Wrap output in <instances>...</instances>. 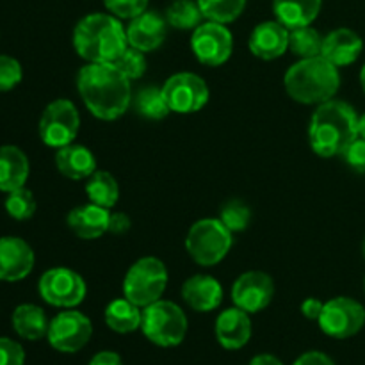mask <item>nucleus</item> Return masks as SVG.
Here are the masks:
<instances>
[{
    "mask_svg": "<svg viewBox=\"0 0 365 365\" xmlns=\"http://www.w3.org/2000/svg\"><path fill=\"white\" fill-rule=\"evenodd\" d=\"M77 91L86 109L102 121H114L132 106L130 78L114 63H88L77 73Z\"/></svg>",
    "mask_w": 365,
    "mask_h": 365,
    "instance_id": "f257e3e1",
    "label": "nucleus"
},
{
    "mask_svg": "<svg viewBox=\"0 0 365 365\" xmlns=\"http://www.w3.org/2000/svg\"><path fill=\"white\" fill-rule=\"evenodd\" d=\"M359 114L344 100L331 98L317 106L309 123V143L323 159L341 157L359 138Z\"/></svg>",
    "mask_w": 365,
    "mask_h": 365,
    "instance_id": "f03ea898",
    "label": "nucleus"
},
{
    "mask_svg": "<svg viewBox=\"0 0 365 365\" xmlns=\"http://www.w3.org/2000/svg\"><path fill=\"white\" fill-rule=\"evenodd\" d=\"M73 48L86 63H116L128 48L127 27L110 13H91L73 29Z\"/></svg>",
    "mask_w": 365,
    "mask_h": 365,
    "instance_id": "7ed1b4c3",
    "label": "nucleus"
},
{
    "mask_svg": "<svg viewBox=\"0 0 365 365\" xmlns=\"http://www.w3.org/2000/svg\"><path fill=\"white\" fill-rule=\"evenodd\" d=\"M284 88L294 102L303 106H321L335 98L341 89V73L335 64L323 56L299 59L284 77Z\"/></svg>",
    "mask_w": 365,
    "mask_h": 365,
    "instance_id": "20e7f679",
    "label": "nucleus"
},
{
    "mask_svg": "<svg viewBox=\"0 0 365 365\" xmlns=\"http://www.w3.org/2000/svg\"><path fill=\"white\" fill-rule=\"evenodd\" d=\"M234 237L220 217H203L191 225L185 235V250L198 266L212 267L230 253Z\"/></svg>",
    "mask_w": 365,
    "mask_h": 365,
    "instance_id": "39448f33",
    "label": "nucleus"
},
{
    "mask_svg": "<svg viewBox=\"0 0 365 365\" xmlns=\"http://www.w3.org/2000/svg\"><path fill=\"white\" fill-rule=\"evenodd\" d=\"M141 331L159 348H177L187 335V316L177 303L159 299L143 309Z\"/></svg>",
    "mask_w": 365,
    "mask_h": 365,
    "instance_id": "423d86ee",
    "label": "nucleus"
},
{
    "mask_svg": "<svg viewBox=\"0 0 365 365\" xmlns=\"http://www.w3.org/2000/svg\"><path fill=\"white\" fill-rule=\"evenodd\" d=\"M168 267L155 257H143L128 267L123 278V296L134 305L145 307L163 299L168 287Z\"/></svg>",
    "mask_w": 365,
    "mask_h": 365,
    "instance_id": "0eeeda50",
    "label": "nucleus"
},
{
    "mask_svg": "<svg viewBox=\"0 0 365 365\" xmlns=\"http://www.w3.org/2000/svg\"><path fill=\"white\" fill-rule=\"evenodd\" d=\"M81 130V114L75 103L68 98L50 102L39 118V139L50 148H63L77 139Z\"/></svg>",
    "mask_w": 365,
    "mask_h": 365,
    "instance_id": "6e6552de",
    "label": "nucleus"
},
{
    "mask_svg": "<svg viewBox=\"0 0 365 365\" xmlns=\"http://www.w3.org/2000/svg\"><path fill=\"white\" fill-rule=\"evenodd\" d=\"M38 291L43 302L57 309H75L88 294L86 280L70 267H52L45 271L38 282Z\"/></svg>",
    "mask_w": 365,
    "mask_h": 365,
    "instance_id": "1a4fd4ad",
    "label": "nucleus"
},
{
    "mask_svg": "<svg viewBox=\"0 0 365 365\" xmlns=\"http://www.w3.org/2000/svg\"><path fill=\"white\" fill-rule=\"evenodd\" d=\"M317 324L324 335L337 339V341H344V339L355 337L359 331H362L365 324V309L362 303L348 298V296L331 298L330 302L324 303Z\"/></svg>",
    "mask_w": 365,
    "mask_h": 365,
    "instance_id": "9d476101",
    "label": "nucleus"
},
{
    "mask_svg": "<svg viewBox=\"0 0 365 365\" xmlns=\"http://www.w3.org/2000/svg\"><path fill=\"white\" fill-rule=\"evenodd\" d=\"M164 98L171 113L195 114L209 103L210 89L203 77L192 71H180L168 78L163 84Z\"/></svg>",
    "mask_w": 365,
    "mask_h": 365,
    "instance_id": "9b49d317",
    "label": "nucleus"
},
{
    "mask_svg": "<svg viewBox=\"0 0 365 365\" xmlns=\"http://www.w3.org/2000/svg\"><path fill=\"white\" fill-rule=\"evenodd\" d=\"M191 50L205 66H221L234 52V36L225 24L205 20L192 31Z\"/></svg>",
    "mask_w": 365,
    "mask_h": 365,
    "instance_id": "f8f14e48",
    "label": "nucleus"
},
{
    "mask_svg": "<svg viewBox=\"0 0 365 365\" xmlns=\"http://www.w3.org/2000/svg\"><path fill=\"white\" fill-rule=\"evenodd\" d=\"M93 335V323L88 316L73 309L57 314L48 324V344L59 353H77Z\"/></svg>",
    "mask_w": 365,
    "mask_h": 365,
    "instance_id": "ddd939ff",
    "label": "nucleus"
},
{
    "mask_svg": "<svg viewBox=\"0 0 365 365\" xmlns=\"http://www.w3.org/2000/svg\"><path fill=\"white\" fill-rule=\"evenodd\" d=\"M274 296V282L264 271H246L232 285V302L248 314L262 312Z\"/></svg>",
    "mask_w": 365,
    "mask_h": 365,
    "instance_id": "4468645a",
    "label": "nucleus"
},
{
    "mask_svg": "<svg viewBox=\"0 0 365 365\" xmlns=\"http://www.w3.org/2000/svg\"><path fill=\"white\" fill-rule=\"evenodd\" d=\"M34 250L16 235L0 237V280L20 282L34 269Z\"/></svg>",
    "mask_w": 365,
    "mask_h": 365,
    "instance_id": "2eb2a0df",
    "label": "nucleus"
},
{
    "mask_svg": "<svg viewBox=\"0 0 365 365\" xmlns=\"http://www.w3.org/2000/svg\"><path fill=\"white\" fill-rule=\"evenodd\" d=\"M166 16L157 11L146 9L145 13L138 14L135 18L128 20L127 39L128 46L141 50V52H153L164 43L168 34Z\"/></svg>",
    "mask_w": 365,
    "mask_h": 365,
    "instance_id": "dca6fc26",
    "label": "nucleus"
},
{
    "mask_svg": "<svg viewBox=\"0 0 365 365\" xmlns=\"http://www.w3.org/2000/svg\"><path fill=\"white\" fill-rule=\"evenodd\" d=\"M289 29L278 20L257 25L248 39L250 52L262 61H274L289 50Z\"/></svg>",
    "mask_w": 365,
    "mask_h": 365,
    "instance_id": "f3484780",
    "label": "nucleus"
},
{
    "mask_svg": "<svg viewBox=\"0 0 365 365\" xmlns=\"http://www.w3.org/2000/svg\"><path fill=\"white\" fill-rule=\"evenodd\" d=\"M252 330L250 314L237 307L223 310L217 316L216 327H214L217 342L221 348L228 349V351H237V349L245 348L252 339Z\"/></svg>",
    "mask_w": 365,
    "mask_h": 365,
    "instance_id": "a211bd4d",
    "label": "nucleus"
},
{
    "mask_svg": "<svg viewBox=\"0 0 365 365\" xmlns=\"http://www.w3.org/2000/svg\"><path fill=\"white\" fill-rule=\"evenodd\" d=\"M223 285L210 274H195L182 285V299L195 312H212L223 303Z\"/></svg>",
    "mask_w": 365,
    "mask_h": 365,
    "instance_id": "6ab92c4d",
    "label": "nucleus"
},
{
    "mask_svg": "<svg viewBox=\"0 0 365 365\" xmlns=\"http://www.w3.org/2000/svg\"><path fill=\"white\" fill-rule=\"evenodd\" d=\"M110 209L100 207L96 203H86L70 210L66 217L68 228L77 235L78 239L93 241V239L102 237L109 232Z\"/></svg>",
    "mask_w": 365,
    "mask_h": 365,
    "instance_id": "aec40b11",
    "label": "nucleus"
},
{
    "mask_svg": "<svg viewBox=\"0 0 365 365\" xmlns=\"http://www.w3.org/2000/svg\"><path fill=\"white\" fill-rule=\"evenodd\" d=\"M364 50V39L355 31L341 27L324 36L321 56L337 68L349 66L355 63Z\"/></svg>",
    "mask_w": 365,
    "mask_h": 365,
    "instance_id": "412c9836",
    "label": "nucleus"
},
{
    "mask_svg": "<svg viewBox=\"0 0 365 365\" xmlns=\"http://www.w3.org/2000/svg\"><path fill=\"white\" fill-rule=\"evenodd\" d=\"M56 168L70 180H88L98 170V163L91 150L71 143L56 152Z\"/></svg>",
    "mask_w": 365,
    "mask_h": 365,
    "instance_id": "4be33fe9",
    "label": "nucleus"
},
{
    "mask_svg": "<svg viewBox=\"0 0 365 365\" xmlns=\"http://www.w3.org/2000/svg\"><path fill=\"white\" fill-rule=\"evenodd\" d=\"M31 173V164L21 148L13 145L0 146V191L11 192L25 187Z\"/></svg>",
    "mask_w": 365,
    "mask_h": 365,
    "instance_id": "5701e85b",
    "label": "nucleus"
},
{
    "mask_svg": "<svg viewBox=\"0 0 365 365\" xmlns=\"http://www.w3.org/2000/svg\"><path fill=\"white\" fill-rule=\"evenodd\" d=\"M321 7L323 0H273L274 18L289 31L312 25L319 16Z\"/></svg>",
    "mask_w": 365,
    "mask_h": 365,
    "instance_id": "b1692460",
    "label": "nucleus"
},
{
    "mask_svg": "<svg viewBox=\"0 0 365 365\" xmlns=\"http://www.w3.org/2000/svg\"><path fill=\"white\" fill-rule=\"evenodd\" d=\"M14 331L25 341H41L48 334L50 321L46 319V314L41 307L34 303H24L14 309L13 317H11Z\"/></svg>",
    "mask_w": 365,
    "mask_h": 365,
    "instance_id": "393cba45",
    "label": "nucleus"
},
{
    "mask_svg": "<svg viewBox=\"0 0 365 365\" xmlns=\"http://www.w3.org/2000/svg\"><path fill=\"white\" fill-rule=\"evenodd\" d=\"M103 319H106L107 327L116 334H132V331H138L141 328L143 309L123 296V298L113 299L106 307Z\"/></svg>",
    "mask_w": 365,
    "mask_h": 365,
    "instance_id": "a878e982",
    "label": "nucleus"
},
{
    "mask_svg": "<svg viewBox=\"0 0 365 365\" xmlns=\"http://www.w3.org/2000/svg\"><path fill=\"white\" fill-rule=\"evenodd\" d=\"M132 107L139 116L150 121H160L171 113L170 106L164 98L163 88H157V86H145L138 93H134Z\"/></svg>",
    "mask_w": 365,
    "mask_h": 365,
    "instance_id": "bb28decb",
    "label": "nucleus"
},
{
    "mask_svg": "<svg viewBox=\"0 0 365 365\" xmlns=\"http://www.w3.org/2000/svg\"><path fill=\"white\" fill-rule=\"evenodd\" d=\"M86 195L91 203L113 209L120 200V185L109 171L96 170L86 182Z\"/></svg>",
    "mask_w": 365,
    "mask_h": 365,
    "instance_id": "cd10ccee",
    "label": "nucleus"
},
{
    "mask_svg": "<svg viewBox=\"0 0 365 365\" xmlns=\"http://www.w3.org/2000/svg\"><path fill=\"white\" fill-rule=\"evenodd\" d=\"M164 16L168 25L177 31H195L205 20L196 0H173Z\"/></svg>",
    "mask_w": 365,
    "mask_h": 365,
    "instance_id": "c85d7f7f",
    "label": "nucleus"
},
{
    "mask_svg": "<svg viewBox=\"0 0 365 365\" xmlns=\"http://www.w3.org/2000/svg\"><path fill=\"white\" fill-rule=\"evenodd\" d=\"M323 39L324 36H321L319 31L314 29L312 25L292 29V31L289 32V50H291L298 59H309V57L321 56Z\"/></svg>",
    "mask_w": 365,
    "mask_h": 365,
    "instance_id": "c756f323",
    "label": "nucleus"
},
{
    "mask_svg": "<svg viewBox=\"0 0 365 365\" xmlns=\"http://www.w3.org/2000/svg\"><path fill=\"white\" fill-rule=\"evenodd\" d=\"M196 2L205 20L228 25L245 13L248 0H196Z\"/></svg>",
    "mask_w": 365,
    "mask_h": 365,
    "instance_id": "7c9ffc66",
    "label": "nucleus"
},
{
    "mask_svg": "<svg viewBox=\"0 0 365 365\" xmlns=\"http://www.w3.org/2000/svg\"><path fill=\"white\" fill-rule=\"evenodd\" d=\"M220 220L232 234L242 232L248 228L250 221H252V209L246 205V202H242V200L239 198L228 200V202L223 203V207H221Z\"/></svg>",
    "mask_w": 365,
    "mask_h": 365,
    "instance_id": "2f4dec72",
    "label": "nucleus"
},
{
    "mask_svg": "<svg viewBox=\"0 0 365 365\" xmlns=\"http://www.w3.org/2000/svg\"><path fill=\"white\" fill-rule=\"evenodd\" d=\"M4 207H6V212L9 214L13 220L27 221L31 220L36 212V198L34 195H32L31 189L20 187L16 189V191L7 192Z\"/></svg>",
    "mask_w": 365,
    "mask_h": 365,
    "instance_id": "473e14b6",
    "label": "nucleus"
},
{
    "mask_svg": "<svg viewBox=\"0 0 365 365\" xmlns=\"http://www.w3.org/2000/svg\"><path fill=\"white\" fill-rule=\"evenodd\" d=\"M118 68L121 70V73L125 75L130 81H138L143 75L146 73V68H148V61H146L145 52L134 48V46H128L120 57H118L116 63Z\"/></svg>",
    "mask_w": 365,
    "mask_h": 365,
    "instance_id": "72a5a7b5",
    "label": "nucleus"
},
{
    "mask_svg": "<svg viewBox=\"0 0 365 365\" xmlns=\"http://www.w3.org/2000/svg\"><path fill=\"white\" fill-rule=\"evenodd\" d=\"M24 78V68L14 57L0 53V93L11 91Z\"/></svg>",
    "mask_w": 365,
    "mask_h": 365,
    "instance_id": "f704fd0d",
    "label": "nucleus"
},
{
    "mask_svg": "<svg viewBox=\"0 0 365 365\" xmlns=\"http://www.w3.org/2000/svg\"><path fill=\"white\" fill-rule=\"evenodd\" d=\"M150 0H103V6L120 20H132L148 9Z\"/></svg>",
    "mask_w": 365,
    "mask_h": 365,
    "instance_id": "c9c22d12",
    "label": "nucleus"
},
{
    "mask_svg": "<svg viewBox=\"0 0 365 365\" xmlns=\"http://www.w3.org/2000/svg\"><path fill=\"white\" fill-rule=\"evenodd\" d=\"M25 349L20 342L9 337H0V365H24Z\"/></svg>",
    "mask_w": 365,
    "mask_h": 365,
    "instance_id": "e433bc0d",
    "label": "nucleus"
},
{
    "mask_svg": "<svg viewBox=\"0 0 365 365\" xmlns=\"http://www.w3.org/2000/svg\"><path fill=\"white\" fill-rule=\"evenodd\" d=\"M342 159L356 173H365V139L356 138L348 148L342 152Z\"/></svg>",
    "mask_w": 365,
    "mask_h": 365,
    "instance_id": "4c0bfd02",
    "label": "nucleus"
},
{
    "mask_svg": "<svg viewBox=\"0 0 365 365\" xmlns=\"http://www.w3.org/2000/svg\"><path fill=\"white\" fill-rule=\"evenodd\" d=\"M292 365H335L334 360L321 351H307L294 360Z\"/></svg>",
    "mask_w": 365,
    "mask_h": 365,
    "instance_id": "58836bf2",
    "label": "nucleus"
},
{
    "mask_svg": "<svg viewBox=\"0 0 365 365\" xmlns=\"http://www.w3.org/2000/svg\"><path fill=\"white\" fill-rule=\"evenodd\" d=\"M130 230V217L125 212H110L109 232L110 234L121 235Z\"/></svg>",
    "mask_w": 365,
    "mask_h": 365,
    "instance_id": "ea45409f",
    "label": "nucleus"
},
{
    "mask_svg": "<svg viewBox=\"0 0 365 365\" xmlns=\"http://www.w3.org/2000/svg\"><path fill=\"white\" fill-rule=\"evenodd\" d=\"M324 303L317 298H307L305 302L302 303V314L309 321H319L321 312H323Z\"/></svg>",
    "mask_w": 365,
    "mask_h": 365,
    "instance_id": "a19ab883",
    "label": "nucleus"
},
{
    "mask_svg": "<svg viewBox=\"0 0 365 365\" xmlns=\"http://www.w3.org/2000/svg\"><path fill=\"white\" fill-rule=\"evenodd\" d=\"M88 365H123V360L114 351H100L89 360Z\"/></svg>",
    "mask_w": 365,
    "mask_h": 365,
    "instance_id": "79ce46f5",
    "label": "nucleus"
},
{
    "mask_svg": "<svg viewBox=\"0 0 365 365\" xmlns=\"http://www.w3.org/2000/svg\"><path fill=\"white\" fill-rule=\"evenodd\" d=\"M250 365H284L278 356L269 355V353H262V355H257L250 360Z\"/></svg>",
    "mask_w": 365,
    "mask_h": 365,
    "instance_id": "37998d69",
    "label": "nucleus"
},
{
    "mask_svg": "<svg viewBox=\"0 0 365 365\" xmlns=\"http://www.w3.org/2000/svg\"><path fill=\"white\" fill-rule=\"evenodd\" d=\"M359 135L365 139V114L359 118Z\"/></svg>",
    "mask_w": 365,
    "mask_h": 365,
    "instance_id": "c03bdc74",
    "label": "nucleus"
},
{
    "mask_svg": "<svg viewBox=\"0 0 365 365\" xmlns=\"http://www.w3.org/2000/svg\"><path fill=\"white\" fill-rule=\"evenodd\" d=\"M360 86H362V89L365 93V64L362 66V70H360Z\"/></svg>",
    "mask_w": 365,
    "mask_h": 365,
    "instance_id": "a18cd8bd",
    "label": "nucleus"
},
{
    "mask_svg": "<svg viewBox=\"0 0 365 365\" xmlns=\"http://www.w3.org/2000/svg\"><path fill=\"white\" fill-rule=\"evenodd\" d=\"M362 255H364V259H365V239H364V242H362Z\"/></svg>",
    "mask_w": 365,
    "mask_h": 365,
    "instance_id": "49530a36",
    "label": "nucleus"
},
{
    "mask_svg": "<svg viewBox=\"0 0 365 365\" xmlns=\"http://www.w3.org/2000/svg\"><path fill=\"white\" fill-rule=\"evenodd\" d=\"M364 291H365V280H364Z\"/></svg>",
    "mask_w": 365,
    "mask_h": 365,
    "instance_id": "de8ad7c7",
    "label": "nucleus"
}]
</instances>
